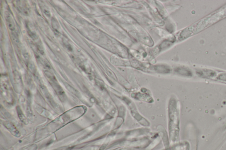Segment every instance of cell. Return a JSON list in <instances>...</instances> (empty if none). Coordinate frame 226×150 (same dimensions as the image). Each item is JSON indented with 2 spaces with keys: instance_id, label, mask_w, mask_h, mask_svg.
<instances>
[{
  "instance_id": "obj_3",
  "label": "cell",
  "mask_w": 226,
  "mask_h": 150,
  "mask_svg": "<svg viewBox=\"0 0 226 150\" xmlns=\"http://www.w3.org/2000/svg\"><path fill=\"white\" fill-rule=\"evenodd\" d=\"M199 73L201 74L202 75L205 76L213 77L216 75L215 72L209 70H204V71L199 72Z\"/></svg>"
},
{
  "instance_id": "obj_5",
  "label": "cell",
  "mask_w": 226,
  "mask_h": 150,
  "mask_svg": "<svg viewBox=\"0 0 226 150\" xmlns=\"http://www.w3.org/2000/svg\"><path fill=\"white\" fill-rule=\"evenodd\" d=\"M5 125L7 127V128H8L11 133H12V132H14L15 134H16V132H18L17 130L14 126L11 123H7Z\"/></svg>"
},
{
  "instance_id": "obj_10",
  "label": "cell",
  "mask_w": 226,
  "mask_h": 150,
  "mask_svg": "<svg viewBox=\"0 0 226 150\" xmlns=\"http://www.w3.org/2000/svg\"><path fill=\"white\" fill-rule=\"evenodd\" d=\"M44 13H45V15H46V16H47L48 17L50 16V15H50V12L49 11H48L47 10H44Z\"/></svg>"
},
{
  "instance_id": "obj_2",
  "label": "cell",
  "mask_w": 226,
  "mask_h": 150,
  "mask_svg": "<svg viewBox=\"0 0 226 150\" xmlns=\"http://www.w3.org/2000/svg\"><path fill=\"white\" fill-rule=\"evenodd\" d=\"M5 18L6 23H7V26H8L10 30L12 31H15V25L14 21H13V18H12L11 15L8 11L5 12Z\"/></svg>"
},
{
  "instance_id": "obj_11",
  "label": "cell",
  "mask_w": 226,
  "mask_h": 150,
  "mask_svg": "<svg viewBox=\"0 0 226 150\" xmlns=\"http://www.w3.org/2000/svg\"><path fill=\"white\" fill-rule=\"evenodd\" d=\"M66 47H67V48H68L70 51H72V48L71 46H70V45L68 44V45H66Z\"/></svg>"
},
{
  "instance_id": "obj_4",
  "label": "cell",
  "mask_w": 226,
  "mask_h": 150,
  "mask_svg": "<svg viewBox=\"0 0 226 150\" xmlns=\"http://www.w3.org/2000/svg\"><path fill=\"white\" fill-rule=\"evenodd\" d=\"M19 10L21 11L22 13L24 14H28L29 12V9L25 6L24 4H22L21 5H19Z\"/></svg>"
},
{
  "instance_id": "obj_9",
  "label": "cell",
  "mask_w": 226,
  "mask_h": 150,
  "mask_svg": "<svg viewBox=\"0 0 226 150\" xmlns=\"http://www.w3.org/2000/svg\"><path fill=\"white\" fill-rule=\"evenodd\" d=\"M217 79L221 81H226V74H222L218 76Z\"/></svg>"
},
{
  "instance_id": "obj_8",
  "label": "cell",
  "mask_w": 226,
  "mask_h": 150,
  "mask_svg": "<svg viewBox=\"0 0 226 150\" xmlns=\"http://www.w3.org/2000/svg\"><path fill=\"white\" fill-rule=\"evenodd\" d=\"M28 33L29 34V36L32 38L33 40H36L37 39V36L35 33H33L31 31L28 30Z\"/></svg>"
},
{
  "instance_id": "obj_6",
  "label": "cell",
  "mask_w": 226,
  "mask_h": 150,
  "mask_svg": "<svg viewBox=\"0 0 226 150\" xmlns=\"http://www.w3.org/2000/svg\"><path fill=\"white\" fill-rule=\"evenodd\" d=\"M52 24L53 28H54V29H55L56 31H57V29H59V27H60L58 22H57V20L56 19H55V18H53V19H52Z\"/></svg>"
},
{
  "instance_id": "obj_1",
  "label": "cell",
  "mask_w": 226,
  "mask_h": 150,
  "mask_svg": "<svg viewBox=\"0 0 226 150\" xmlns=\"http://www.w3.org/2000/svg\"><path fill=\"white\" fill-rule=\"evenodd\" d=\"M51 82L52 85H53L56 92L58 95L60 99L62 101H64L65 98V93L64 91L63 90L61 86L57 83V81L56 80V81H53V82Z\"/></svg>"
},
{
  "instance_id": "obj_7",
  "label": "cell",
  "mask_w": 226,
  "mask_h": 150,
  "mask_svg": "<svg viewBox=\"0 0 226 150\" xmlns=\"http://www.w3.org/2000/svg\"><path fill=\"white\" fill-rule=\"evenodd\" d=\"M66 88L69 90L71 92H72V93L75 94V95H77V94H78V92L77 90H75V89H74V88H72V86H71L70 85L67 84V85H66Z\"/></svg>"
}]
</instances>
